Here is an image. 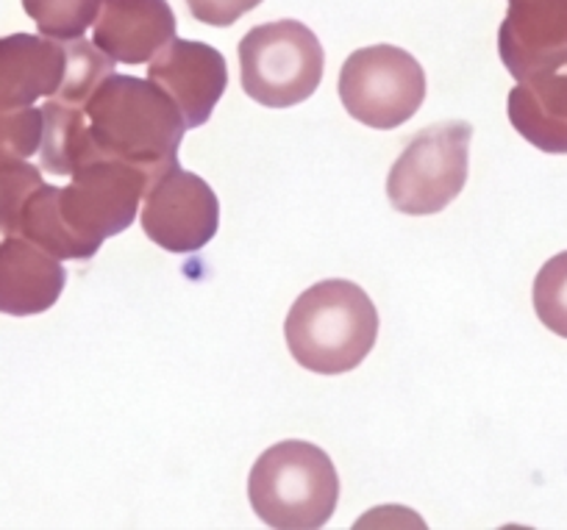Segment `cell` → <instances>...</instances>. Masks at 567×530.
I'll return each mask as SVG.
<instances>
[{
    "instance_id": "obj_1",
    "label": "cell",
    "mask_w": 567,
    "mask_h": 530,
    "mask_svg": "<svg viewBox=\"0 0 567 530\" xmlns=\"http://www.w3.org/2000/svg\"><path fill=\"white\" fill-rule=\"evenodd\" d=\"M40 158L53 175H73L84 164L109 158L140 169L154 187L178 164L184 123L176 103L134 75H106L84 103L48 97L42 106Z\"/></svg>"
},
{
    "instance_id": "obj_2",
    "label": "cell",
    "mask_w": 567,
    "mask_h": 530,
    "mask_svg": "<svg viewBox=\"0 0 567 530\" xmlns=\"http://www.w3.org/2000/svg\"><path fill=\"white\" fill-rule=\"evenodd\" d=\"M148 189L140 169L97 158L75 169L68 187L42 181L20 211L18 233L62 261L92 259L134 222Z\"/></svg>"
},
{
    "instance_id": "obj_3",
    "label": "cell",
    "mask_w": 567,
    "mask_h": 530,
    "mask_svg": "<svg viewBox=\"0 0 567 530\" xmlns=\"http://www.w3.org/2000/svg\"><path fill=\"white\" fill-rule=\"evenodd\" d=\"M284 336L292 358L309 373H351L373 350L379 311L357 283L340 278L320 281L292 303Z\"/></svg>"
},
{
    "instance_id": "obj_4",
    "label": "cell",
    "mask_w": 567,
    "mask_h": 530,
    "mask_svg": "<svg viewBox=\"0 0 567 530\" xmlns=\"http://www.w3.org/2000/svg\"><path fill=\"white\" fill-rule=\"evenodd\" d=\"M256 517L270 528H323L340 502V475L329 453L301 439L267 447L248 478Z\"/></svg>"
},
{
    "instance_id": "obj_5",
    "label": "cell",
    "mask_w": 567,
    "mask_h": 530,
    "mask_svg": "<svg viewBox=\"0 0 567 530\" xmlns=\"http://www.w3.org/2000/svg\"><path fill=\"white\" fill-rule=\"evenodd\" d=\"M245 95L270 108H287L315 95L323 79V48L298 20L256 25L239 42Z\"/></svg>"
},
{
    "instance_id": "obj_6",
    "label": "cell",
    "mask_w": 567,
    "mask_h": 530,
    "mask_svg": "<svg viewBox=\"0 0 567 530\" xmlns=\"http://www.w3.org/2000/svg\"><path fill=\"white\" fill-rule=\"evenodd\" d=\"M473 125L451 119L412 136L386 178V198L401 215H437L465 189Z\"/></svg>"
},
{
    "instance_id": "obj_7",
    "label": "cell",
    "mask_w": 567,
    "mask_h": 530,
    "mask_svg": "<svg viewBox=\"0 0 567 530\" xmlns=\"http://www.w3.org/2000/svg\"><path fill=\"white\" fill-rule=\"evenodd\" d=\"M340 97L353 119L390 131L409 123L423 106L425 73L403 48H362L342 64Z\"/></svg>"
},
{
    "instance_id": "obj_8",
    "label": "cell",
    "mask_w": 567,
    "mask_h": 530,
    "mask_svg": "<svg viewBox=\"0 0 567 530\" xmlns=\"http://www.w3.org/2000/svg\"><path fill=\"white\" fill-rule=\"evenodd\" d=\"M220 226V204L200 175L176 164L145 193L142 231L167 253L206 248Z\"/></svg>"
},
{
    "instance_id": "obj_9",
    "label": "cell",
    "mask_w": 567,
    "mask_h": 530,
    "mask_svg": "<svg viewBox=\"0 0 567 530\" xmlns=\"http://www.w3.org/2000/svg\"><path fill=\"white\" fill-rule=\"evenodd\" d=\"M148 79L176 103L187 128H200L228 86L226 56L206 42L171 40L151 59Z\"/></svg>"
},
{
    "instance_id": "obj_10",
    "label": "cell",
    "mask_w": 567,
    "mask_h": 530,
    "mask_svg": "<svg viewBox=\"0 0 567 530\" xmlns=\"http://www.w3.org/2000/svg\"><path fill=\"white\" fill-rule=\"evenodd\" d=\"M498 53L512 79L523 81L567 62V0H509Z\"/></svg>"
},
{
    "instance_id": "obj_11",
    "label": "cell",
    "mask_w": 567,
    "mask_h": 530,
    "mask_svg": "<svg viewBox=\"0 0 567 530\" xmlns=\"http://www.w3.org/2000/svg\"><path fill=\"white\" fill-rule=\"evenodd\" d=\"M176 40V14L167 0H101L92 42L123 64H145Z\"/></svg>"
},
{
    "instance_id": "obj_12",
    "label": "cell",
    "mask_w": 567,
    "mask_h": 530,
    "mask_svg": "<svg viewBox=\"0 0 567 530\" xmlns=\"http://www.w3.org/2000/svg\"><path fill=\"white\" fill-rule=\"evenodd\" d=\"M68 75V42L37 34L0 37V112L53 97Z\"/></svg>"
},
{
    "instance_id": "obj_13",
    "label": "cell",
    "mask_w": 567,
    "mask_h": 530,
    "mask_svg": "<svg viewBox=\"0 0 567 530\" xmlns=\"http://www.w3.org/2000/svg\"><path fill=\"white\" fill-rule=\"evenodd\" d=\"M68 270L25 237L0 242V314L31 316L51 309L64 292Z\"/></svg>"
},
{
    "instance_id": "obj_14",
    "label": "cell",
    "mask_w": 567,
    "mask_h": 530,
    "mask_svg": "<svg viewBox=\"0 0 567 530\" xmlns=\"http://www.w3.org/2000/svg\"><path fill=\"white\" fill-rule=\"evenodd\" d=\"M509 123L545 153H567V62L517 81L509 92Z\"/></svg>"
},
{
    "instance_id": "obj_15",
    "label": "cell",
    "mask_w": 567,
    "mask_h": 530,
    "mask_svg": "<svg viewBox=\"0 0 567 530\" xmlns=\"http://www.w3.org/2000/svg\"><path fill=\"white\" fill-rule=\"evenodd\" d=\"M23 9L40 34L51 40H79L95 23L101 0H23Z\"/></svg>"
},
{
    "instance_id": "obj_16",
    "label": "cell",
    "mask_w": 567,
    "mask_h": 530,
    "mask_svg": "<svg viewBox=\"0 0 567 530\" xmlns=\"http://www.w3.org/2000/svg\"><path fill=\"white\" fill-rule=\"evenodd\" d=\"M534 311L548 331L567 339V250L545 261L534 278Z\"/></svg>"
},
{
    "instance_id": "obj_17",
    "label": "cell",
    "mask_w": 567,
    "mask_h": 530,
    "mask_svg": "<svg viewBox=\"0 0 567 530\" xmlns=\"http://www.w3.org/2000/svg\"><path fill=\"white\" fill-rule=\"evenodd\" d=\"M42 184L40 167L29 162L0 164V242L18 237L20 211L25 200Z\"/></svg>"
},
{
    "instance_id": "obj_18",
    "label": "cell",
    "mask_w": 567,
    "mask_h": 530,
    "mask_svg": "<svg viewBox=\"0 0 567 530\" xmlns=\"http://www.w3.org/2000/svg\"><path fill=\"white\" fill-rule=\"evenodd\" d=\"M45 117L42 108H9L0 112V164L25 162L40 153Z\"/></svg>"
},
{
    "instance_id": "obj_19",
    "label": "cell",
    "mask_w": 567,
    "mask_h": 530,
    "mask_svg": "<svg viewBox=\"0 0 567 530\" xmlns=\"http://www.w3.org/2000/svg\"><path fill=\"white\" fill-rule=\"evenodd\" d=\"M259 3L261 0H187L189 14L204 25H215V29L234 25L243 14L254 12Z\"/></svg>"
}]
</instances>
